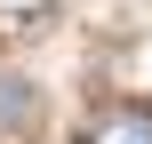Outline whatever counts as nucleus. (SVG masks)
Returning a JSON list of instances; mask_svg holds the SVG:
<instances>
[{
    "label": "nucleus",
    "instance_id": "f257e3e1",
    "mask_svg": "<svg viewBox=\"0 0 152 144\" xmlns=\"http://www.w3.org/2000/svg\"><path fill=\"white\" fill-rule=\"evenodd\" d=\"M88 144H152V104H104L88 120Z\"/></svg>",
    "mask_w": 152,
    "mask_h": 144
}]
</instances>
